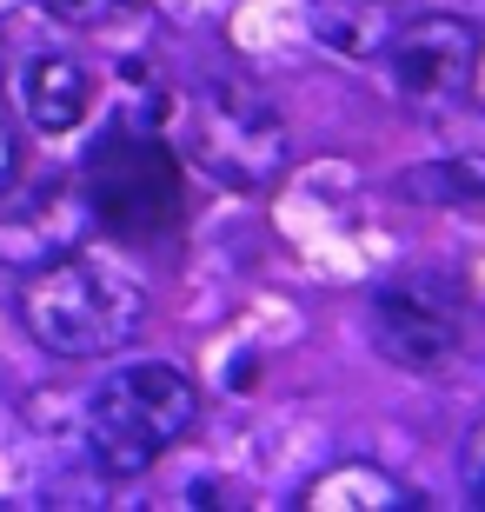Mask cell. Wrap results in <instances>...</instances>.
Listing matches in <instances>:
<instances>
[{
	"label": "cell",
	"mask_w": 485,
	"mask_h": 512,
	"mask_svg": "<svg viewBox=\"0 0 485 512\" xmlns=\"http://www.w3.org/2000/svg\"><path fill=\"white\" fill-rule=\"evenodd\" d=\"M20 320L60 360H107V353L133 346V333L147 326V286L133 280L127 266L74 247L67 260L40 266L27 280Z\"/></svg>",
	"instance_id": "obj_1"
},
{
	"label": "cell",
	"mask_w": 485,
	"mask_h": 512,
	"mask_svg": "<svg viewBox=\"0 0 485 512\" xmlns=\"http://www.w3.org/2000/svg\"><path fill=\"white\" fill-rule=\"evenodd\" d=\"M299 506L306 512H406L419 506V493L406 479H392L386 466H373V459H339L319 479H306Z\"/></svg>",
	"instance_id": "obj_9"
},
{
	"label": "cell",
	"mask_w": 485,
	"mask_h": 512,
	"mask_svg": "<svg viewBox=\"0 0 485 512\" xmlns=\"http://www.w3.org/2000/svg\"><path fill=\"white\" fill-rule=\"evenodd\" d=\"M14 187V133H7V120H0V193Z\"/></svg>",
	"instance_id": "obj_13"
},
{
	"label": "cell",
	"mask_w": 485,
	"mask_h": 512,
	"mask_svg": "<svg viewBox=\"0 0 485 512\" xmlns=\"http://www.w3.org/2000/svg\"><path fill=\"white\" fill-rule=\"evenodd\" d=\"M94 207L80 180H47V187H27V193H0V266H20V273H40V266L67 260L80 247Z\"/></svg>",
	"instance_id": "obj_7"
},
{
	"label": "cell",
	"mask_w": 485,
	"mask_h": 512,
	"mask_svg": "<svg viewBox=\"0 0 485 512\" xmlns=\"http://www.w3.org/2000/svg\"><path fill=\"white\" fill-rule=\"evenodd\" d=\"M94 100H100V80H94V67H87V60L34 54L27 67H20V107H27V120H34L40 133H74V127H87Z\"/></svg>",
	"instance_id": "obj_8"
},
{
	"label": "cell",
	"mask_w": 485,
	"mask_h": 512,
	"mask_svg": "<svg viewBox=\"0 0 485 512\" xmlns=\"http://www.w3.org/2000/svg\"><path fill=\"white\" fill-rule=\"evenodd\" d=\"M459 486H466V499L485 512V419L466 433V453H459Z\"/></svg>",
	"instance_id": "obj_12"
},
{
	"label": "cell",
	"mask_w": 485,
	"mask_h": 512,
	"mask_svg": "<svg viewBox=\"0 0 485 512\" xmlns=\"http://www.w3.org/2000/svg\"><path fill=\"white\" fill-rule=\"evenodd\" d=\"M399 0H313V34L346 60H379L392 27H399Z\"/></svg>",
	"instance_id": "obj_10"
},
{
	"label": "cell",
	"mask_w": 485,
	"mask_h": 512,
	"mask_svg": "<svg viewBox=\"0 0 485 512\" xmlns=\"http://www.w3.org/2000/svg\"><path fill=\"white\" fill-rule=\"evenodd\" d=\"M20 7H27V0H0V20H7V14H20Z\"/></svg>",
	"instance_id": "obj_14"
},
{
	"label": "cell",
	"mask_w": 485,
	"mask_h": 512,
	"mask_svg": "<svg viewBox=\"0 0 485 512\" xmlns=\"http://www.w3.org/2000/svg\"><path fill=\"white\" fill-rule=\"evenodd\" d=\"M459 300H452L439 280H392L379 286L373 300V340L392 366L406 373H439V366L459 353Z\"/></svg>",
	"instance_id": "obj_6"
},
{
	"label": "cell",
	"mask_w": 485,
	"mask_h": 512,
	"mask_svg": "<svg viewBox=\"0 0 485 512\" xmlns=\"http://www.w3.org/2000/svg\"><path fill=\"white\" fill-rule=\"evenodd\" d=\"M80 193H87L94 220L113 227L120 240H160L180 220V160H173V140H160L153 127H113L87 153Z\"/></svg>",
	"instance_id": "obj_3"
},
{
	"label": "cell",
	"mask_w": 485,
	"mask_h": 512,
	"mask_svg": "<svg viewBox=\"0 0 485 512\" xmlns=\"http://www.w3.org/2000/svg\"><path fill=\"white\" fill-rule=\"evenodd\" d=\"M479 54H485L479 27H472V20H459V14L399 20V27H392V40H386V54H379V67H386V94L399 100V107L439 114V107H452V100L472 87Z\"/></svg>",
	"instance_id": "obj_4"
},
{
	"label": "cell",
	"mask_w": 485,
	"mask_h": 512,
	"mask_svg": "<svg viewBox=\"0 0 485 512\" xmlns=\"http://www.w3.org/2000/svg\"><path fill=\"white\" fill-rule=\"evenodd\" d=\"M200 426V386L167 360L113 366L87 399V446L107 473H147Z\"/></svg>",
	"instance_id": "obj_2"
},
{
	"label": "cell",
	"mask_w": 485,
	"mask_h": 512,
	"mask_svg": "<svg viewBox=\"0 0 485 512\" xmlns=\"http://www.w3.org/2000/svg\"><path fill=\"white\" fill-rule=\"evenodd\" d=\"M133 0H47V14L67 20V27H113Z\"/></svg>",
	"instance_id": "obj_11"
},
{
	"label": "cell",
	"mask_w": 485,
	"mask_h": 512,
	"mask_svg": "<svg viewBox=\"0 0 485 512\" xmlns=\"http://www.w3.org/2000/svg\"><path fill=\"white\" fill-rule=\"evenodd\" d=\"M193 140H200L206 167L226 173V180H246V187H260L266 173L286 160L280 114H273L246 80H220V87H206L200 107H193Z\"/></svg>",
	"instance_id": "obj_5"
}]
</instances>
